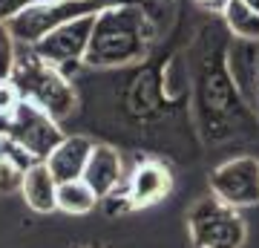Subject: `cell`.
Listing matches in <instances>:
<instances>
[{
	"mask_svg": "<svg viewBox=\"0 0 259 248\" xmlns=\"http://www.w3.org/2000/svg\"><path fill=\"white\" fill-rule=\"evenodd\" d=\"M228 38L231 32L222 23V18L210 20L199 29L196 44L190 49L196 119H199L204 141H225V138L245 133L248 127H253V121H259V116L245 104L228 73V61H225Z\"/></svg>",
	"mask_w": 259,
	"mask_h": 248,
	"instance_id": "obj_1",
	"label": "cell"
},
{
	"mask_svg": "<svg viewBox=\"0 0 259 248\" xmlns=\"http://www.w3.org/2000/svg\"><path fill=\"white\" fill-rule=\"evenodd\" d=\"M156 20L141 0H124L95 15L87 66L118 69L141 64L156 44Z\"/></svg>",
	"mask_w": 259,
	"mask_h": 248,
	"instance_id": "obj_2",
	"label": "cell"
},
{
	"mask_svg": "<svg viewBox=\"0 0 259 248\" xmlns=\"http://www.w3.org/2000/svg\"><path fill=\"white\" fill-rule=\"evenodd\" d=\"M12 81L18 84L23 98L47 110L52 119L64 121L78 110V92L66 73H61L55 64H49L35 52V46L20 44L18 64L12 73Z\"/></svg>",
	"mask_w": 259,
	"mask_h": 248,
	"instance_id": "obj_3",
	"label": "cell"
},
{
	"mask_svg": "<svg viewBox=\"0 0 259 248\" xmlns=\"http://www.w3.org/2000/svg\"><path fill=\"white\" fill-rule=\"evenodd\" d=\"M187 234L193 248H242L248 225L239 208L222 202L216 193H207L187 211Z\"/></svg>",
	"mask_w": 259,
	"mask_h": 248,
	"instance_id": "obj_4",
	"label": "cell"
},
{
	"mask_svg": "<svg viewBox=\"0 0 259 248\" xmlns=\"http://www.w3.org/2000/svg\"><path fill=\"white\" fill-rule=\"evenodd\" d=\"M115 3H124V0H44V3H35L20 15H15L9 26L20 44H37L52 29L87 18V15H98Z\"/></svg>",
	"mask_w": 259,
	"mask_h": 248,
	"instance_id": "obj_5",
	"label": "cell"
},
{
	"mask_svg": "<svg viewBox=\"0 0 259 248\" xmlns=\"http://www.w3.org/2000/svg\"><path fill=\"white\" fill-rule=\"evenodd\" d=\"M0 136L15 141L29 159L47 162L49 153L61 145L64 130H61V121L58 119H52L47 110H40L37 104L23 98L20 107L15 110V116L0 119Z\"/></svg>",
	"mask_w": 259,
	"mask_h": 248,
	"instance_id": "obj_6",
	"label": "cell"
},
{
	"mask_svg": "<svg viewBox=\"0 0 259 248\" xmlns=\"http://www.w3.org/2000/svg\"><path fill=\"white\" fill-rule=\"evenodd\" d=\"M93 26H95V15H87V18H78L72 23L52 29L47 38H40L37 44L29 46H35V52L44 61L55 64L61 73L72 78L81 66H87V49H90V41H93Z\"/></svg>",
	"mask_w": 259,
	"mask_h": 248,
	"instance_id": "obj_7",
	"label": "cell"
},
{
	"mask_svg": "<svg viewBox=\"0 0 259 248\" xmlns=\"http://www.w3.org/2000/svg\"><path fill=\"white\" fill-rule=\"evenodd\" d=\"M210 193L233 208H250L259 202V159H228L210 173Z\"/></svg>",
	"mask_w": 259,
	"mask_h": 248,
	"instance_id": "obj_8",
	"label": "cell"
},
{
	"mask_svg": "<svg viewBox=\"0 0 259 248\" xmlns=\"http://www.w3.org/2000/svg\"><path fill=\"white\" fill-rule=\"evenodd\" d=\"M225 61H228V73H231L239 95L259 116V41L228 38Z\"/></svg>",
	"mask_w": 259,
	"mask_h": 248,
	"instance_id": "obj_9",
	"label": "cell"
},
{
	"mask_svg": "<svg viewBox=\"0 0 259 248\" xmlns=\"http://www.w3.org/2000/svg\"><path fill=\"white\" fill-rule=\"evenodd\" d=\"M127 191L133 208L158 205L173 191V170L161 159H141V162H136L133 173L127 176Z\"/></svg>",
	"mask_w": 259,
	"mask_h": 248,
	"instance_id": "obj_10",
	"label": "cell"
},
{
	"mask_svg": "<svg viewBox=\"0 0 259 248\" xmlns=\"http://www.w3.org/2000/svg\"><path fill=\"white\" fill-rule=\"evenodd\" d=\"M83 182L98 193V199L121 188L124 185V162H121L118 150L112 145H95L90 162H87V170H83Z\"/></svg>",
	"mask_w": 259,
	"mask_h": 248,
	"instance_id": "obj_11",
	"label": "cell"
},
{
	"mask_svg": "<svg viewBox=\"0 0 259 248\" xmlns=\"http://www.w3.org/2000/svg\"><path fill=\"white\" fill-rule=\"evenodd\" d=\"M95 141L87 136H64L61 145L49 153L47 165L55 173L58 182H69V179H83L90 153H93Z\"/></svg>",
	"mask_w": 259,
	"mask_h": 248,
	"instance_id": "obj_12",
	"label": "cell"
},
{
	"mask_svg": "<svg viewBox=\"0 0 259 248\" xmlns=\"http://www.w3.org/2000/svg\"><path fill=\"white\" fill-rule=\"evenodd\" d=\"M58 185L61 182L49 170L47 162H32L26 176H23L20 196L35 214H52L58 211Z\"/></svg>",
	"mask_w": 259,
	"mask_h": 248,
	"instance_id": "obj_13",
	"label": "cell"
},
{
	"mask_svg": "<svg viewBox=\"0 0 259 248\" xmlns=\"http://www.w3.org/2000/svg\"><path fill=\"white\" fill-rule=\"evenodd\" d=\"M98 202H101L98 193L83 179H69V182L58 185V211L69 214V217H83V214L93 211Z\"/></svg>",
	"mask_w": 259,
	"mask_h": 248,
	"instance_id": "obj_14",
	"label": "cell"
},
{
	"mask_svg": "<svg viewBox=\"0 0 259 248\" xmlns=\"http://www.w3.org/2000/svg\"><path fill=\"white\" fill-rule=\"evenodd\" d=\"M219 18H222V23L228 26L231 38L259 41V12H253L245 0H228Z\"/></svg>",
	"mask_w": 259,
	"mask_h": 248,
	"instance_id": "obj_15",
	"label": "cell"
},
{
	"mask_svg": "<svg viewBox=\"0 0 259 248\" xmlns=\"http://www.w3.org/2000/svg\"><path fill=\"white\" fill-rule=\"evenodd\" d=\"M20 41L15 38L9 20H0V78H12L15 64H18Z\"/></svg>",
	"mask_w": 259,
	"mask_h": 248,
	"instance_id": "obj_16",
	"label": "cell"
},
{
	"mask_svg": "<svg viewBox=\"0 0 259 248\" xmlns=\"http://www.w3.org/2000/svg\"><path fill=\"white\" fill-rule=\"evenodd\" d=\"M20 101H23V92L18 90V84L12 81V78H0V119L15 116Z\"/></svg>",
	"mask_w": 259,
	"mask_h": 248,
	"instance_id": "obj_17",
	"label": "cell"
},
{
	"mask_svg": "<svg viewBox=\"0 0 259 248\" xmlns=\"http://www.w3.org/2000/svg\"><path fill=\"white\" fill-rule=\"evenodd\" d=\"M35 3H44V0H0V20H12L15 15H20Z\"/></svg>",
	"mask_w": 259,
	"mask_h": 248,
	"instance_id": "obj_18",
	"label": "cell"
},
{
	"mask_svg": "<svg viewBox=\"0 0 259 248\" xmlns=\"http://www.w3.org/2000/svg\"><path fill=\"white\" fill-rule=\"evenodd\" d=\"M196 3H199L202 9H207L210 15H222V9H225L228 0H196Z\"/></svg>",
	"mask_w": 259,
	"mask_h": 248,
	"instance_id": "obj_19",
	"label": "cell"
},
{
	"mask_svg": "<svg viewBox=\"0 0 259 248\" xmlns=\"http://www.w3.org/2000/svg\"><path fill=\"white\" fill-rule=\"evenodd\" d=\"M245 3H248V6H250L253 12H259V0H245Z\"/></svg>",
	"mask_w": 259,
	"mask_h": 248,
	"instance_id": "obj_20",
	"label": "cell"
},
{
	"mask_svg": "<svg viewBox=\"0 0 259 248\" xmlns=\"http://www.w3.org/2000/svg\"><path fill=\"white\" fill-rule=\"evenodd\" d=\"M87 248H101V245H87Z\"/></svg>",
	"mask_w": 259,
	"mask_h": 248,
	"instance_id": "obj_21",
	"label": "cell"
}]
</instances>
